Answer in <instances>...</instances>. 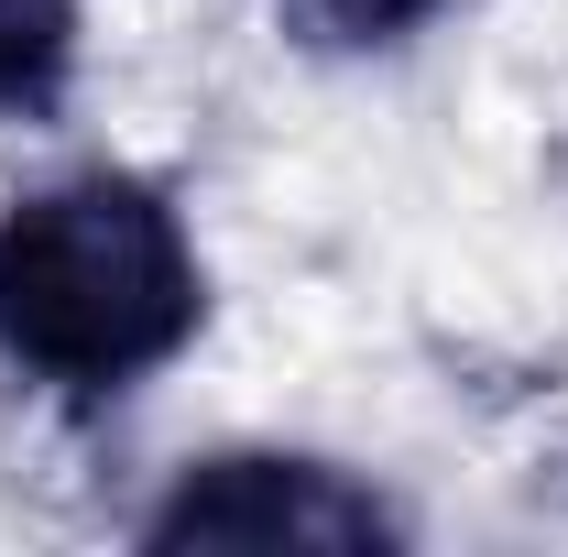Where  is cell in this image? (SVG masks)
<instances>
[{
	"label": "cell",
	"mask_w": 568,
	"mask_h": 557,
	"mask_svg": "<svg viewBox=\"0 0 568 557\" xmlns=\"http://www.w3.org/2000/svg\"><path fill=\"white\" fill-rule=\"evenodd\" d=\"M197 317L209 263L153 175L88 164L0 198V361L33 372L44 394L110 405L197 340Z\"/></svg>",
	"instance_id": "cell-1"
},
{
	"label": "cell",
	"mask_w": 568,
	"mask_h": 557,
	"mask_svg": "<svg viewBox=\"0 0 568 557\" xmlns=\"http://www.w3.org/2000/svg\"><path fill=\"white\" fill-rule=\"evenodd\" d=\"M153 547H394V503L328 459H284V448H219L186 459L175 492L142 514Z\"/></svg>",
	"instance_id": "cell-2"
},
{
	"label": "cell",
	"mask_w": 568,
	"mask_h": 557,
	"mask_svg": "<svg viewBox=\"0 0 568 557\" xmlns=\"http://www.w3.org/2000/svg\"><path fill=\"white\" fill-rule=\"evenodd\" d=\"M274 22H295L306 44H405L416 22H437L448 0H263Z\"/></svg>",
	"instance_id": "cell-4"
},
{
	"label": "cell",
	"mask_w": 568,
	"mask_h": 557,
	"mask_svg": "<svg viewBox=\"0 0 568 557\" xmlns=\"http://www.w3.org/2000/svg\"><path fill=\"white\" fill-rule=\"evenodd\" d=\"M88 11L77 0H0V121H55L77 88Z\"/></svg>",
	"instance_id": "cell-3"
}]
</instances>
